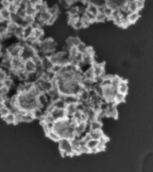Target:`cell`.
<instances>
[{"label": "cell", "mask_w": 153, "mask_h": 172, "mask_svg": "<svg viewBox=\"0 0 153 172\" xmlns=\"http://www.w3.org/2000/svg\"><path fill=\"white\" fill-rule=\"evenodd\" d=\"M114 11L110 8L105 6L102 8V12L105 15L107 18L111 19Z\"/></svg>", "instance_id": "cell-39"}, {"label": "cell", "mask_w": 153, "mask_h": 172, "mask_svg": "<svg viewBox=\"0 0 153 172\" xmlns=\"http://www.w3.org/2000/svg\"><path fill=\"white\" fill-rule=\"evenodd\" d=\"M81 41L78 36H70L66 39L65 44L70 47H76Z\"/></svg>", "instance_id": "cell-17"}, {"label": "cell", "mask_w": 153, "mask_h": 172, "mask_svg": "<svg viewBox=\"0 0 153 172\" xmlns=\"http://www.w3.org/2000/svg\"><path fill=\"white\" fill-rule=\"evenodd\" d=\"M36 53V52L30 45L24 42L19 57L25 62L32 59Z\"/></svg>", "instance_id": "cell-6"}, {"label": "cell", "mask_w": 153, "mask_h": 172, "mask_svg": "<svg viewBox=\"0 0 153 172\" xmlns=\"http://www.w3.org/2000/svg\"><path fill=\"white\" fill-rule=\"evenodd\" d=\"M86 9L88 12L95 16L100 12L99 7L90 1H88L86 4Z\"/></svg>", "instance_id": "cell-24"}, {"label": "cell", "mask_w": 153, "mask_h": 172, "mask_svg": "<svg viewBox=\"0 0 153 172\" xmlns=\"http://www.w3.org/2000/svg\"><path fill=\"white\" fill-rule=\"evenodd\" d=\"M104 14L102 12H99L95 16V22H102L104 21L106 18Z\"/></svg>", "instance_id": "cell-48"}, {"label": "cell", "mask_w": 153, "mask_h": 172, "mask_svg": "<svg viewBox=\"0 0 153 172\" xmlns=\"http://www.w3.org/2000/svg\"><path fill=\"white\" fill-rule=\"evenodd\" d=\"M78 154L81 153H91L90 149L85 144L81 142L78 148Z\"/></svg>", "instance_id": "cell-34"}, {"label": "cell", "mask_w": 153, "mask_h": 172, "mask_svg": "<svg viewBox=\"0 0 153 172\" xmlns=\"http://www.w3.org/2000/svg\"><path fill=\"white\" fill-rule=\"evenodd\" d=\"M12 13L8 9L0 7V22H7L11 20Z\"/></svg>", "instance_id": "cell-14"}, {"label": "cell", "mask_w": 153, "mask_h": 172, "mask_svg": "<svg viewBox=\"0 0 153 172\" xmlns=\"http://www.w3.org/2000/svg\"><path fill=\"white\" fill-rule=\"evenodd\" d=\"M136 5L138 10L142 9L144 6V1L142 0H136Z\"/></svg>", "instance_id": "cell-52"}, {"label": "cell", "mask_w": 153, "mask_h": 172, "mask_svg": "<svg viewBox=\"0 0 153 172\" xmlns=\"http://www.w3.org/2000/svg\"><path fill=\"white\" fill-rule=\"evenodd\" d=\"M76 47L79 53L84 54L86 53L88 47L81 41Z\"/></svg>", "instance_id": "cell-40"}, {"label": "cell", "mask_w": 153, "mask_h": 172, "mask_svg": "<svg viewBox=\"0 0 153 172\" xmlns=\"http://www.w3.org/2000/svg\"><path fill=\"white\" fill-rule=\"evenodd\" d=\"M84 5H77L78 6V11L79 14L80 16L84 14L87 12L86 6H85Z\"/></svg>", "instance_id": "cell-49"}, {"label": "cell", "mask_w": 153, "mask_h": 172, "mask_svg": "<svg viewBox=\"0 0 153 172\" xmlns=\"http://www.w3.org/2000/svg\"><path fill=\"white\" fill-rule=\"evenodd\" d=\"M72 0H63L59 1L58 4L62 8L67 10L72 5Z\"/></svg>", "instance_id": "cell-41"}, {"label": "cell", "mask_w": 153, "mask_h": 172, "mask_svg": "<svg viewBox=\"0 0 153 172\" xmlns=\"http://www.w3.org/2000/svg\"><path fill=\"white\" fill-rule=\"evenodd\" d=\"M54 82L61 96H78L83 89L81 84V80L76 78H55Z\"/></svg>", "instance_id": "cell-1"}, {"label": "cell", "mask_w": 153, "mask_h": 172, "mask_svg": "<svg viewBox=\"0 0 153 172\" xmlns=\"http://www.w3.org/2000/svg\"><path fill=\"white\" fill-rule=\"evenodd\" d=\"M122 79L117 75H113L111 79V86L117 90L118 86Z\"/></svg>", "instance_id": "cell-36"}, {"label": "cell", "mask_w": 153, "mask_h": 172, "mask_svg": "<svg viewBox=\"0 0 153 172\" xmlns=\"http://www.w3.org/2000/svg\"><path fill=\"white\" fill-rule=\"evenodd\" d=\"M140 17L138 12L133 13H130L128 15L126 19L129 24L135 23Z\"/></svg>", "instance_id": "cell-27"}, {"label": "cell", "mask_w": 153, "mask_h": 172, "mask_svg": "<svg viewBox=\"0 0 153 172\" xmlns=\"http://www.w3.org/2000/svg\"><path fill=\"white\" fill-rule=\"evenodd\" d=\"M72 119L68 117L54 122L51 130L59 135L60 133L66 128L71 122Z\"/></svg>", "instance_id": "cell-8"}, {"label": "cell", "mask_w": 153, "mask_h": 172, "mask_svg": "<svg viewBox=\"0 0 153 172\" xmlns=\"http://www.w3.org/2000/svg\"><path fill=\"white\" fill-rule=\"evenodd\" d=\"M90 23L95 22V16L91 13L87 11L86 13L83 15Z\"/></svg>", "instance_id": "cell-47"}, {"label": "cell", "mask_w": 153, "mask_h": 172, "mask_svg": "<svg viewBox=\"0 0 153 172\" xmlns=\"http://www.w3.org/2000/svg\"><path fill=\"white\" fill-rule=\"evenodd\" d=\"M56 46L57 43L53 38L45 37L40 42L39 50L48 56L56 51Z\"/></svg>", "instance_id": "cell-3"}, {"label": "cell", "mask_w": 153, "mask_h": 172, "mask_svg": "<svg viewBox=\"0 0 153 172\" xmlns=\"http://www.w3.org/2000/svg\"><path fill=\"white\" fill-rule=\"evenodd\" d=\"M91 139L99 140L104 135L101 129L91 131L89 133Z\"/></svg>", "instance_id": "cell-31"}, {"label": "cell", "mask_w": 153, "mask_h": 172, "mask_svg": "<svg viewBox=\"0 0 153 172\" xmlns=\"http://www.w3.org/2000/svg\"><path fill=\"white\" fill-rule=\"evenodd\" d=\"M8 76V72L0 67V81L2 82Z\"/></svg>", "instance_id": "cell-50"}, {"label": "cell", "mask_w": 153, "mask_h": 172, "mask_svg": "<svg viewBox=\"0 0 153 172\" xmlns=\"http://www.w3.org/2000/svg\"><path fill=\"white\" fill-rule=\"evenodd\" d=\"M88 123V122H82L76 123L75 129L76 136L78 137L85 131Z\"/></svg>", "instance_id": "cell-13"}, {"label": "cell", "mask_w": 153, "mask_h": 172, "mask_svg": "<svg viewBox=\"0 0 153 172\" xmlns=\"http://www.w3.org/2000/svg\"><path fill=\"white\" fill-rule=\"evenodd\" d=\"M15 82L13 79L8 76L2 82V84L10 89L14 84Z\"/></svg>", "instance_id": "cell-42"}, {"label": "cell", "mask_w": 153, "mask_h": 172, "mask_svg": "<svg viewBox=\"0 0 153 172\" xmlns=\"http://www.w3.org/2000/svg\"><path fill=\"white\" fill-rule=\"evenodd\" d=\"M91 67L94 76V79L98 77L102 78L105 74L103 64L94 61L91 65Z\"/></svg>", "instance_id": "cell-10"}, {"label": "cell", "mask_w": 153, "mask_h": 172, "mask_svg": "<svg viewBox=\"0 0 153 172\" xmlns=\"http://www.w3.org/2000/svg\"><path fill=\"white\" fill-rule=\"evenodd\" d=\"M99 142V140L91 139L86 144L88 148L91 150L96 147Z\"/></svg>", "instance_id": "cell-44"}, {"label": "cell", "mask_w": 153, "mask_h": 172, "mask_svg": "<svg viewBox=\"0 0 153 172\" xmlns=\"http://www.w3.org/2000/svg\"><path fill=\"white\" fill-rule=\"evenodd\" d=\"M103 87L102 98L107 103L113 102L114 97L117 90L111 85L104 87Z\"/></svg>", "instance_id": "cell-9"}, {"label": "cell", "mask_w": 153, "mask_h": 172, "mask_svg": "<svg viewBox=\"0 0 153 172\" xmlns=\"http://www.w3.org/2000/svg\"><path fill=\"white\" fill-rule=\"evenodd\" d=\"M12 3V0H0V7L3 8L9 9Z\"/></svg>", "instance_id": "cell-46"}, {"label": "cell", "mask_w": 153, "mask_h": 172, "mask_svg": "<svg viewBox=\"0 0 153 172\" xmlns=\"http://www.w3.org/2000/svg\"><path fill=\"white\" fill-rule=\"evenodd\" d=\"M32 36L40 42L46 37L43 29L41 28L34 29Z\"/></svg>", "instance_id": "cell-21"}, {"label": "cell", "mask_w": 153, "mask_h": 172, "mask_svg": "<svg viewBox=\"0 0 153 172\" xmlns=\"http://www.w3.org/2000/svg\"><path fill=\"white\" fill-rule=\"evenodd\" d=\"M105 6L110 8L114 12L118 10L119 9L116 2L113 1H106Z\"/></svg>", "instance_id": "cell-37"}, {"label": "cell", "mask_w": 153, "mask_h": 172, "mask_svg": "<svg viewBox=\"0 0 153 172\" xmlns=\"http://www.w3.org/2000/svg\"><path fill=\"white\" fill-rule=\"evenodd\" d=\"M8 124H15V115L14 113L11 112L6 117L3 119Z\"/></svg>", "instance_id": "cell-38"}, {"label": "cell", "mask_w": 153, "mask_h": 172, "mask_svg": "<svg viewBox=\"0 0 153 172\" xmlns=\"http://www.w3.org/2000/svg\"><path fill=\"white\" fill-rule=\"evenodd\" d=\"M68 16L74 17L80 16L78 13V6L76 4L71 5L67 10Z\"/></svg>", "instance_id": "cell-23"}, {"label": "cell", "mask_w": 153, "mask_h": 172, "mask_svg": "<svg viewBox=\"0 0 153 172\" xmlns=\"http://www.w3.org/2000/svg\"><path fill=\"white\" fill-rule=\"evenodd\" d=\"M36 64L32 59H29L24 62L23 69L27 74L35 72Z\"/></svg>", "instance_id": "cell-12"}, {"label": "cell", "mask_w": 153, "mask_h": 172, "mask_svg": "<svg viewBox=\"0 0 153 172\" xmlns=\"http://www.w3.org/2000/svg\"><path fill=\"white\" fill-rule=\"evenodd\" d=\"M34 29L31 25L23 28V38L24 41L33 35Z\"/></svg>", "instance_id": "cell-30"}, {"label": "cell", "mask_w": 153, "mask_h": 172, "mask_svg": "<svg viewBox=\"0 0 153 172\" xmlns=\"http://www.w3.org/2000/svg\"><path fill=\"white\" fill-rule=\"evenodd\" d=\"M20 25L12 21L8 22L7 24V36H13Z\"/></svg>", "instance_id": "cell-15"}, {"label": "cell", "mask_w": 153, "mask_h": 172, "mask_svg": "<svg viewBox=\"0 0 153 172\" xmlns=\"http://www.w3.org/2000/svg\"><path fill=\"white\" fill-rule=\"evenodd\" d=\"M95 83L93 79L85 78H83L81 81L82 88L88 91L92 90Z\"/></svg>", "instance_id": "cell-16"}, {"label": "cell", "mask_w": 153, "mask_h": 172, "mask_svg": "<svg viewBox=\"0 0 153 172\" xmlns=\"http://www.w3.org/2000/svg\"><path fill=\"white\" fill-rule=\"evenodd\" d=\"M58 142L59 150L62 155L71 156L74 155L71 140L61 139Z\"/></svg>", "instance_id": "cell-5"}, {"label": "cell", "mask_w": 153, "mask_h": 172, "mask_svg": "<svg viewBox=\"0 0 153 172\" xmlns=\"http://www.w3.org/2000/svg\"><path fill=\"white\" fill-rule=\"evenodd\" d=\"M126 95L117 91L114 97L113 101L116 105L123 102H124Z\"/></svg>", "instance_id": "cell-28"}, {"label": "cell", "mask_w": 153, "mask_h": 172, "mask_svg": "<svg viewBox=\"0 0 153 172\" xmlns=\"http://www.w3.org/2000/svg\"><path fill=\"white\" fill-rule=\"evenodd\" d=\"M24 42H16L7 47V52L12 58L20 57Z\"/></svg>", "instance_id": "cell-7"}, {"label": "cell", "mask_w": 153, "mask_h": 172, "mask_svg": "<svg viewBox=\"0 0 153 172\" xmlns=\"http://www.w3.org/2000/svg\"><path fill=\"white\" fill-rule=\"evenodd\" d=\"M48 56L53 65L64 67L71 64L68 54L61 50L55 51Z\"/></svg>", "instance_id": "cell-2"}, {"label": "cell", "mask_w": 153, "mask_h": 172, "mask_svg": "<svg viewBox=\"0 0 153 172\" xmlns=\"http://www.w3.org/2000/svg\"><path fill=\"white\" fill-rule=\"evenodd\" d=\"M24 62L20 58H13L12 69L17 72L23 69Z\"/></svg>", "instance_id": "cell-18"}, {"label": "cell", "mask_w": 153, "mask_h": 172, "mask_svg": "<svg viewBox=\"0 0 153 172\" xmlns=\"http://www.w3.org/2000/svg\"><path fill=\"white\" fill-rule=\"evenodd\" d=\"M35 119L32 112L27 111L23 115L22 122H29Z\"/></svg>", "instance_id": "cell-35"}, {"label": "cell", "mask_w": 153, "mask_h": 172, "mask_svg": "<svg viewBox=\"0 0 153 172\" xmlns=\"http://www.w3.org/2000/svg\"><path fill=\"white\" fill-rule=\"evenodd\" d=\"M128 90V85L127 80L122 79L119 84L117 91L125 95L127 94Z\"/></svg>", "instance_id": "cell-20"}, {"label": "cell", "mask_w": 153, "mask_h": 172, "mask_svg": "<svg viewBox=\"0 0 153 172\" xmlns=\"http://www.w3.org/2000/svg\"><path fill=\"white\" fill-rule=\"evenodd\" d=\"M79 102L71 103L66 104L65 110L68 116L72 118L78 111Z\"/></svg>", "instance_id": "cell-11"}, {"label": "cell", "mask_w": 153, "mask_h": 172, "mask_svg": "<svg viewBox=\"0 0 153 172\" xmlns=\"http://www.w3.org/2000/svg\"><path fill=\"white\" fill-rule=\"evenodd\" d=\"M105 143L99 141L96 147L98 152L104 150L105 148Z\"/></svg>", "instance_id": "cell-51"}, {"label": "cell", "mask_w": 153, "mask_h": 172, "mask_svg": "<svg viewBox=\"0 0 153 172\" xmlns=\"http://www.w3.org/2000/svg\"><path fill=\"white\" fill-rule=\"evenodd\" d=\"M6 106L4 103H0V110Z\"/></svg>", "instance_id": "cell-53"}, {"label": "cell", "mask_w": 153, "mask_h": 172, "mask_svg": "<svg viewBox=\"0 0 153 172\" xmlns=\"http://www.w3.org/2000/svg\"><path fill=\"white\" fill-rule=\"evenodd\" d=\"M89 123L90 132L101 129L102 124L101 121L96 120Z\"/></svg>", "instance_id": "cell-25"}, {"label": "cell", "mask_w": 153, "mask_h": 172, "mask_svg": "<svg viewBox=\"0 0 153 172\" xmlns=\"http://www.w3.org/2000/svg\"><path fill=\"white\" fill-rule=\"evenodd\" d=\"M92 90L97 96L102 98L103 87L100 84L95 82Z\"/></svg>", "instance_id": "cell-26"}, {"label": "cell", "mask_w": 153, "mask_h": 172, "mask_svg": "<svg viewBox=\"0 0 153 172\" xmlns=\"http://www.w3.org/2000/svg\"><path fill=\"white\" fill-rule=\"evenodd\" d=\"M47 136L52 140L58 142L61 139L59 135L51 129L46 133Z\"/></svg>", "instance_id": "cell-32"}, {"label": "cell", "mask_w": 153, "mask_h": 172, "mask_svg": "<svg viewBox=\"0 0 153 172\" xmlns=\"http://www.w3.org/2000/svg\"><path fill=\"white\" fill-rule=\"evenodd\" d=\"M26 16L34 17L37 12L35 7L30 4V0H28V3L25 8Z\"/></svg>", "instance_id": "cell-22"}, {"label": "cell", "mask_w": 153, "mask_h": 172, "mask_svg": "<svg viewBox=\"0 0 153 172\" xmlns=\"http://www.w3.org/2000/svg\"><path fill=\"white\" fill-rule=\"evenodd\" d=\"M127 7L128 11L130 13L136 12L138 11L136 0L128 1Z\"/></svg>", "instance_id": "cell-33"}, {"label": "cell", "mask_w": 153, "mask_h": 172, "mask_svg": "<svg viewBox=\"0 0 153 172\" xmlns=\"http://www.w3.org/2000/svg\"><path fill=\"white\" fill-rule=\"evenodd\" d=\"M47 11L51 15H59L60 10L58 2L48 6Z\"/></svg>", "instance_id": "cell-29"}, {"label": "cell", "mask_w": 153, "mask_h": 172, "mask_svg": "<svg viewBox=\"0 0 153 172\" xmlns=\"http://www.w3.org/2000/svg\"><path fill=\"white\" fill-rule=\"evenodd\" d=\"M40 93H46L55 86L54 81L39 77L35 83Z\"/></svg>", "instance_id": "cell-4"}, {"label": "cell", "mask_w": 153, "mask_h": 172, "mask_svg": "<svg viewBox=\"0 0 153 172\" xmlns=\"http://www.w3.org/2000/svg\"><path fill=\"white\" fill-rule=\"evenodd\" d=\"M40 64L45 71L51 70L53 65L48 56L42 58Z\"/></svg>", "instance_id": "cell-19"}, {"label": "cell", "mask_w": 153, "mask_h": 172, "mask_svg": "<svg viewBox=\"0 0 153 172\" xmlns=\"http://www.w3.org/2000/svg\"><path fill=\"white\" fill-rule=\"evenodd\" d=\"M72 27L76 30L84 28L83 23L80 17L76 20Z\"/></svg>", "instance_id": "cell-43"}, {"label": "cell", "mask_w": 153, "mask_h": 172, "mask_svg": "<svg viewBox=\"0 0 153 172\" xmlns=\"http://www.w3.org/2000/svg\"><path fill=\"white\" fill-rule=\"evenodd\" d=\"M11 112L10 109L6 106L0 110V116L3 119Z\"/></svg>", "instance_id": "cell-45"}]
</instances>
